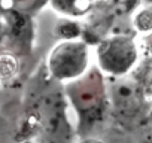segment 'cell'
I'll return each mask as SVG.
<instances>
[{"mask_svg":"<svg viewBox=\"0 0 152 143\" xmlns=\"http://www.w3.org/2000/svg\"><path fill=\"white\" fill-rule=\"evenodd\" d=\"M61 84L49 76L40 84H30L23 97L21 142L28 143H70L75 121Z\"/></svg>","mask_w":152,"mask_h":143,"instance_id":"cell-1","label":"cell"},{"mask_svg":"<svg viewBox=\"0 0 152 143\" xmlns=\"http://www.w3.org/2000/svg\"><path fill=\"white\" fill-rule=\"evenodd\" d=\"M63 88L73 115L76 134L84 139L93 136L110 110L106 76L93 64L84 76L64 84Z\"/></svg>","mask_w":152,"mask_h":143,"instance_id":"cell-2","label":"cell"},{"mask_svg":"<svg viewBox=\"0 0 152 143\" xmlns=\"http://www.w3.org/2000/svg\"><path fill=\"white\" fill-rule=\"evenodd\" d=\"M91 67L90 46L79 39H64L54 45L45 63L48 76L61 85L79 79Z\"/></svg>","mask_w":152,"mask_h":143,"instance_id":"cell-3","label":"cell"},{"mask_svg":"<svg viewBox=\"0 0 152 143\" xmlns=\"http://www.w3.org/2000/svg\"><path fill=\"white\" fill-rule=\"evenodd\" d=\"M137 58V46L128 36H113L104 39L96 48V66L104 76L110 78H124L134 67Z\"/></svg>","mask_w":152,"mask_h":143,"instance_id":"cell-4","label":"cell"},{"mask_svg":"<svg viewBox=\"0 0 152 143\" xmlns=\"http://www.w3.org/2000/svg\"><path fill=\"white\" fill-rule=\"evenodd\" d=\"M113 82H107L110 110H115L127 122H134L137 116L143 115L145 98L139 87L124 78H112Z\"/></svg>","mask_w":152,"mask_h":143,"instance_id":"cell-5","label":"cell"},{"mask_svg":"<svg viewBox=\"0 0 152 143\" xmlns=\"http://www.w3.org/2000/svg\"><path fill=\"white\" fill-rule=\"evenodd\" d=\"M21 107L23 97L9 90H0V143L21 142Z\"/></svg>","mask_w":152,"mask_h":143,"instance_id":"cell-6","label":"cell"},{"mask_svg":"<svg viewBox=\"0 0 152 143\" xmlns=\"http://www.w3.org/2000/svg\"><path fill=\"white\" fill-rule=\"evenodd\" d=\"M48 2L49 0H0V17L8 14L31 17Z\"/></svg>","mask_w":152,"mask_h":143,"instance_id":"cell-7","label":"cell"},{"mask_svg":"<svg viewBox=\"0 0 152 143\" xmlns=\"http://www.w3.org/2000/svg\"><path fill=\"white\" fill-rule=\"evenodd\" d=\"M55 9L61 11L63 14H85L90 8L91 0H49Z\"/></svg>","mask_w":152,"mask_h":143,"instance_id":"cell-8","label":"cell"},{"mask_svg":"<svg viewBox=\"0 0 152 143\" xmlns=\"http://www.w3.org/2000/svg\"><path fill=\"white\" fill-rule=\"evenodd\" d=\"M136 143H152V127L143 130Z\"/></svg>","mask_w":152,"mask_h":143,"instance_id":"cell-9","label":"cell"},{"mask_svg":"<svg viewBox=\"0 0 152 143\" xmlns=\"http://www.w3.org/2000/svg\"><path fill=\"white\" fill-rule=\"evenodd\" d=\"M18 143H28V142H18Z\"/></svg>","mask_w":152,"mask_h":143,"instance_id":"cell-10","label":"cell"}]
</instances>
